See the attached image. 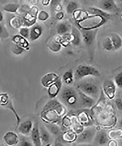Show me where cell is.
Segmentation results:
<instances>
[{
    "label": "cell",
    "instance_id": "cell-1",
    "mask_svg": "<svg viewBox=\"0 0 122 146\" xmlns=\"http://www.w3.org/2000/svg\"><path fill=\"white\" fill-rule=\"evenodd\" d=\"M59 98L64 105L71 108L80 105L78 92L71 87H65L59 94Z\"/></svg>",
    "mask_w": 122,
    "mask_h": 146
},
{
    "label": "cell",
    "instance_id": "cell-2",
    "mask_svg": "<svg viewBox=\"0 0 122 146\" xmlns=\"http://www.w3.org/2000/svg\"><path fill=\"white\" fill-rule=\"evenodd\" d=\"M98 32V29L94 30H80L83 40L87 48L89 49L91 56H93L94 54Z\"/></svg>",
    "mask_w": 122,
    "mask_h": 146
},
{
    "label": "cell",
    "instance_id": "cell-3",
    "mask_svg": "<svg viewBox=\"0 0 122 146\" xmlns=\"http://www.w3.org/2000/svg\"><path fill=\"white\" fill-rule=\"evenodd\" d=\"M100 73L94 66L86 65H81L76 69L74 74L75 79L80 80L87 76H93L99 77Z\"/></svg>",
    "mask_w": 122,
    "mask_h": 146
},
{
    "label": "cell",
    "instance_id": "cell-4",
    "mask_svg": "<svg viewBox=\"0 0 122 146\" xmlns=\"http://www.w3.org/2000/svg\"><path fill=\"white\" fill-rule=\"evenodd\" d=\"M78 90L93 98H97L99 94V88L94 82L84 81L77 85Z\"/></svg>",
    "mask_w": 122,
    "mask_h": 146
},
{
    "label": "cell",
    "instance_id": "cell-5",
    "mask_svg": "<svg viewBox=\"0 0 122 146\" xmlns=\"http://www.w3.org/2000/svg\"><path fill=\"white\" fill-rule=\"evenodd\" d=\"M95 129L93 128L86 129L78 135L76 143L78 144H86L91 142L96 134Z\"/></svg>",
    "mask_w": 122,
    "mask_h": 146
},
{
    "label": "cell",
    "instance_id": "cell-6",
    "mask_svg": "<svg viewBox=\"0 0 122 146\" xmlns=\"http://www.w3.org/2000/svg\"><path fill=\"white\" fill-rule=\"evenodd\" d=\"M116 86L115 83L112 80H107L104 82L103 85V92L110 100H113L115 97Z\"/></svg>",
    "mask_w": 122,
    "mask_h": 146
},
{
    "label": "cell",
    "instance_id": "cell-7",
    "mask_svg": "<svg viewBox=\"0 0 122 146\" xmlns=\"http://www.w3.org/2000/svg\"><path fill=\"white\" fill-rule=\"evenodd\" d=\"M78 90L80 97V105L82 107L89 108L94 105L95 101L94 98L85 94L80 90Z\"/></svg>",
    "mask_w": 122,
    "mask_h": 146
},
{
    "label": "cell",
    "instance_id": "cell-8",
    "mask_svg": "<svg viewBox=\"0 0 122 146\" xmlns=\"http://www.w3.org/2000/svg\"><path fill=\"white\" fill-rule=\"evenodd\" d=\"M31 137L32 143L36 146L41 145V137L39 129V125L38 121H36L33 124V128L31 131Z\"/></svg>",
    "mask_w": 122,
    "mask_h": 146
},
{
    "label": "cell",
    "instance_id": "cell-9",
    "mask_svg": "<svg viewBox=\"0 0 122 146\" xmlns=\"http://www.w3.org/2000/svg\"><path fill=\"white\" fill-rule=\"evenodd\" d=\"M39 129L41 144L44 145H47L51 143L52 141L51 133L46 127L42 125H39Z\"/></svg>",
    "mask_w": 122,
    "mask_h": 146
},
{
    "label": "cell",
    "instance_id": "cell-10",
    "mask_svg": "<svg viewBox=\"0 0 122 146\" xmlns=\"http://www.w3.org/2000/svg\"><path fill=\"white\" fill-rule=\"evenodd\" d=\"M33 124L32 121L27 120L19 124L17 128L18 131L21 135H28L31 132Z\"/></svg>",
    "mask_w": 122,
    "mask_h": 146
},
{
    "label": "cell",
    "instance_id": "cell-11",
    "mask_svg": "<svg viewBox=\"0 0 122 146\" xmlns=\"http://www.w3.org/2000/svg\"><path fill=\"white\" fill-rule=\"evenodd\" d=\"M109 137L107 132L104 130H100L96 133L94 143L99 145H103L108 143Z\"/></svg>",
    "mask_w": 122,
    "mask_h": 146
},
{
    "label": "cell",
    "instance_id": "cell-12",
    "mask_svg": "<svg viewBox=\"0 0 122 146\" xmlns=\"http://www.w3.org/2000/svg\"><path fill=\"white\" fill-rule=\"evenodd\" d=\"M100 9L109 13L116 11L118 7L115 0H102Z\"/></svg>",
    "mask_w": 122,
    "mask_h": 146
},
{
    "label": "cell",
    "instance_id": "cell-13",
    "mask_svg": "<svg viewBox=\"0 0 122 146\" xmlns=\"http://www.w3.org/2000/svg\"><path fill=\"white\" fill-rule=\"evenodd\" d=\"M3 139L5 143L9 146L15 145L19 142L18 135L12 131L6 133L4 136Z\"/></svg>",
    "mask_w": 122,
    "mask_h": 146
},
{
    "label": "cell",
    "instance_id": "cell-14",
    "mask_svg": "<svg viewBox=\"0 0 122 146\" xmlns=\"http://www.w3.org/2000/svg\"><path fill=\"white\" fill-rule=\"evenodd\" d=\"M109 36L112 42L114 51L119 50L122 48V38L120 35L116 33H112Z\"/></svg>",
    "mask_w": 122,
    "mask_h": 146
},
{
    "label": "cell",
    "instance_id": "cell-15",
    "mask_svg": "<svg viewBox=\"0 0 122 146\" xmlns=\"http://www.w3.org/2000/svg\"><path fill=\"white\" fill-rule=\"evenodd\" d=\"M42 27L39 25L33 26L29 31V38L31 41L37 40L42 34Z\"/></svg>",
    "mask_w": 122,
    "mask_h": 146
},
{
    "label": "cell",
    "instance_id": "cell-16",
    "mask_svg": "<svg viewBox=\"0 0 122 146\" xmlns=\"http://www.w3.org/2000/svg\"><path fill=\"white\" fill-rule=\"evenodd\" d=\"M70 30V29L69 25L64 22L60 23L57 28V33L61 36L68 34Z\"/></svg>",
    "mask_w": 122,
    "mask_h": 146
},
{
    "label": "cell",
    "instance_id": "cell-17",
    "mask_svg": "<svg viewBox=\"0 0 122 146\" xmlns=\"http://www.w3.org/2000/svg\"><path fill=\"white\" fill-rule=\"evenodd\" d=\"M90 11L92 13L96 14L101 17L102 18L105 19L106 20L109 19L111 15L109 13L103 11L101 9L96 8H91L90 9Z\"/></svg>",
    "mask_w": 122,
    "mask_h": 146
},
{
    "label": "cell",
    "instance_id": "cell-18",
    "mask_svg": "<svg viewBox=\"0 0 122 146\" xmlns=\"http://www.w3.org/2000/svg\"><path fill=\"white\" fill-rule=\"evenodd\" d=\"M58 76L55 74L54 73H50L45 75L43 78L42 82L44 85L46 86L58 79Z\"/></svg>",
    "mask_w": 122,
    "mask_h": 146
},
{
    "label": "cell",
    "instance_id": "cell-19",
    "mask_svg": "<svg viewBox=\"0 0 122 146\" xmlns=\"http://www.w3.org/2000/svg\"><path fill=\"white\" fill-rule=\"evenodd\" d=\"M102 45L103 49L106 51L111 52L114 51L112 42L109 36L104 39L102 42Z\"/></svg>",
    "mask_w": 122,
    "mask_h": 146
},
{
    "label": "cell",
    "instance_id": "cell-20",
    "mask_svg": "<svg viewBox=\"0 0 122 146\" xmlns=\"http://www.w3.org/2000/svg\"><path fill=\"white\" fill-rule=\"evenodd\" d=\"M14 43L21 46L22 48H27L28 46V43L27 40L23 36H14L13 39Z\"/></svg>",
    "mask_w": 122,
    "mask_h": 146
},
{
    "label": "cell",
    "instance_id": "cell-21",
    "mask_svg": "<svg viewBox=\"0 0 122 146\" xmlns=\"http://www.w3.org/2000/svg\"><path fill=\"white\" fill-rule=\"evenodd\" d=\"M80 33L75 27H73L72 28V34L73 38H72V43L75 45H78L80 44V38L81 37L80 36L81 33Z\"/></svg>",
    "mask_w": 122,
    "mask_h": 146
},
{
    "label": "cell",
    "instance_id": "cell-22",
    "mask_svg": "<svg viewBox=\"0 0 122 146\" xmlns=\"http://www.w3.org/2000/svg\"><path fill=\"white\" fill-rule=\"evenodd\" d=\"M64 82L67 85L72 83L73 81V74L72 70L66 71L64 74L63 77Z\"/></svg>",
    "mask_w": 122,
    "mask_h": 146
},
{
    "label": "cell",
    "instance_id": "cell-23",
    "mask_svg": "<svg viewBox=\"0 0 122 146\" xmlns=\"http://www.w3.org/2000/svg\"><path fill=\"white\" fill-rule=\"evenodd\" d=\"M45 126L52 135H58L60 133V129L56 125L47 124L45 125Z\"/></svg>",
    "mask_w": 122,
    "mask_h": 146
},
{
    "label": "cell",
    "instance_id": "cell-24",
    "mask_svg": "<svg viewBox=\"0 0 122 146\" xmlns=\"http://www.w3.org/2000/svg\"><path fill=\"white\" fill-rule=\"evenodd\" d=\"M109 137L112 139H120L122 138V129L112 130L109 133Z\"/></svg>",
    "mask_w": 122,
    "mask_h": 146
},
{
    "label": "cell",
    "instance_id": "cell-25",
    "mask_svg": "<svg viewBox=\"0 0 122 146\" xmlns=\"http://www.w3.org/2000/svg\"><path fill=\"white\" fill-rule=\"evenodd\" d=\"M10 24L12 28L17 29L21 27V22L19 18L17 17H14L10 19Z\"/></svg>",
    "mask_w": 122,
    "mask_h": 146
},
{
    "label": "cell",
    "instance_id": "cell-26",
    "mask_svg": "<svg viewBox=\"0 0 122 146\" xmlns=\"http://www.w3.org/2000/svg\"><path fill=\"white\" fill-rule=\"evenodd\" d=\"M78 8V5L76 2L71 1L67 5L66 10L68 14H71L76 11Z\"/></svg>",
    "mask_w": 122,
    "mask_h": 146
},
{
    "label": "cell",
    "instance_id": "cell-27",
    "mask_svg": "<svg viewBox=\"0 0 122 146\" xmlns=\"http://www.w3.org/2000/svg\"><path fill=\"white\" fill-rule=\"evenodd\" d=\"M19 5L14 4H8L5 5L4 9L5 11L9 12L10 13H15L17 11L19 8Z\"/></svg>",
    "mask_w": 122,
    "mask_h": 146
},
{
    "label": "cell",
    "instance_id": "cell-28",
    "mask_svg": "<svg viewBox=\"0 0 122 146\" xmlns=\"http://www.w3.org/2000/svg\"><path fill=\"white\" fill-rule=\"evenodd\" d=\"M9 97L7 93L0 94V106L7 105L9 102Z\"/></svg>",
    "mask_w": 122,
    "mask_h": 146
},
{
    "label": "cell",
    "instance_id": "cell-29",
    "mask_svg": "<svg viewBox=\"0 0 122 146\" xmlns=\"http://www.w3.org/2000/svg\"><path fill=\"white\" fill-rule=\"evenodd\" d=\"M114 82L116 86L122 89V72H120L115 76Z\"/></svg>",
    "mask_w": 122,
    "mask_h": 146
},
{
    "label": "cell",
    "instance_id": "cell-30",
    "mask_svg": "<svg viewBox=\"0 0 122 146\" xmlns=\"http://www.w3.org/2000/svg\"><path fill=\"white\" fill-rule=\"evenodd\" d=\"M7 105V108L10 109V110L12 111L13 113H14V114H15V117H16V119L17 121V128L19 126L20 122H21V119L20 118L18 115V114H17L16 111L15 110V109L14 108L13 106L12 102H11V101H9L8 104Z\"/></svg>",
    "mask_w": 122,
    "mask_h": 146
},
{
    "label": "cell",
    "instance_id": "cell-31",
    "mask_svg": "<svg viewBox=\"0 0 122 146\" xmlns=\"http://www.w3.org/2000/svg\"><path fill=\"white\" fill-rule=\"evenodd\" d=\"M13 52L16 55L21 54L24 52V49L19 45H17V44L14 43L13 44L11 48Z\"/></svg>",
    "mask_w": 122,
    "mask_h": 146
},
{
    "label": "cell",
    "instance_id": "cell-32",
    "mask_svg": "<svg viewBox=\"0 0 122 146\" xmlns=\"http://www.w3.org/2000/svg\"><path fill=\"white\" fill-rule=\"evenodd\" d=\"M61 0H51L50 2V7L52 9H57V8H61Z\"/></svg>",
    "mask_w": 122,
    "mask_h": 146
},
{
    "label": "cell",
    "instance_id": "cell-33",
    "mask_svg": "<svg viewBox=\"0 0 122 146\" xmlns=\"http://www.w3.org/2000/svg\"><path fill=\"white\" fill-rule=\"evenodd\" d=\"M30 30L27 28H22L20 31V34L23 37L28 38L29 37Z\"/></svg>",
    "mask_w": 122,
    "mask_h": 146
},
{
    "label": "cell",
    "instance_id": "cell-34",
    "mask_svg": "<svg viewBox=\"0 0 122 146\" xmlns=\"http://www.w3.org/2000/svg\"><path fill=\"white\" fill-rule=\"evenodd\" d=\"M58 89L59 88H58V86L56 84H54L52 87H50L49 90V94L52 96L55 95L58 92Z\"/></svg>",
    "mask_w": 122,
    "mask_h": 146
},
{
    "label": "cell",
    "instance_id": "cell-35",
    "mask_svg": "<svg viewBox=\"0 0 122 146\" xmlns=\"http://www.w3.org/2000/svg\"><path fill=\"white\" fill-rule=\"evenodd\" d=\"M65 138L66 140L69 141H71L75 139V135L72 132H68L65 134Z\"/></svg>",
    "mask_w": 122,
    "mask_h": 146
},
{
    "label": "cell",
    "instance_id": "cell-36",
    "mask_svg": "<svg viewBox=\"0 0 122 146\" xmlns=\"http://www.w3.org/2000/svg\"><path fill=\"white\" fill-rule=\"evenodd\" d=\"M117 108L119 110H122V100L120 98H117L115 101Z\"/></svg>",
    "mask_w": 122,
    "mask_h": 146
},
{
    "label": "cell",
    "instance_id": "cell-37",
    "mask_svg": "<svg viewBox=\"0 0 122 146\" xmlns=\"http://www.w3.org/2000/svg\"><path fill=\"white\" fill-rule=\"evenodd\" d=\"M31 143H30V141H27V139L26 140V139H23V140L22 141L21 145V146H32L33 145Z\"/></svg>",
    "mask_w": 122,
    "mask_h": 146
},
{
    "label": "cell",
    "instance_id": "cell-38",
    "mask_svg": "<svg viewBox=\"0 0 122 146\" xmlns=\"http://www.w3.org/2000/svg\"><path fill=\"white\" fill-rule=\"evenodd\" d=\"M51 0H42L41 1V3L44 6H48L50 3Z\"/></svg>",
    "mask_w": 122,
    "mask_h": 146
},
{
    "label": "cell",
    "instance_id": "cell-39",
    "mask_svg": "<svg viewBox=\"0 0 122 146\" xmlns=\"http://www.w3.org/2000/svg\"><path fill=\"white\" fill-rule=\"evenodd\" d=\"M108 145L109 146H114L117 145V142L115 141L114 140L109 141L107 144H108Z\"/></svg>",
    "mask_w": 122,
    "mask_h": 146
},
{
    "label": "cell",
    "instance_id": "cell-40",
    "mask_svg": "<svg viewBox=\"0 0 122 146\" xmlns=\"http://www.w3.org/2000/svg\"><path fill=\"white\" fill-rule=\"evenodd\" d=\"M3 27L1 23H0V35H1L3 33Z\"/></svg>",
    "mask_w": 122,
    "mask_h": 146
},
{
    "label": "cell",
    "instance_id": "cell-41",
    "mask_svg": "<svg viewBox=\"0 0 122 146\" xmlns=\"http://www.w3.org/2000/svg\"><path fill=\"white\" fill-rule=\"evenodd\" d=\"M3 19V16L2 13L0 12V22L2 21Z\"/></svg>",
    "mask_w": 122,
    "mask_h": 146
},
{
    "label": "cell",
    "instance_id": "cell-42",
    "mask_svg": "<svg viewBox=\"0 0 122 146\" xmlns=\"http://www.w3.org/2000/svg\"><path fill=\"white\" fill-rule=\"evenodd\" d=\"M97 1V0H84V1H85V2H93V1Z\"/></svg>",
    "mask_w": 122,
    "mask_h": 146
},
{
    "label": "cell",
    "instance_id": "cell-43",
    "mask_svg": "<svg viewBox=\"0 0 122 146\" xmlns=\"http://www.w3.org/2000/svg\"><path fill=\"white\" fill-rule=\"evenodd\" d=\"M119 126H120L121 128L122 129V119L120 121V124H119Z\"/></svg>",
    "mask_w": 122,
    "mask_h": 146
},
{
    "label": "cell",
    "instance_id": "cell-44",
    "mask_svg": "<svg viewBox=\"0 0 122 146\" xmlns=\"http://www.w3.org/2000/svg\"><path fill=\"white\" fill-rule=\"evenodd\" d=\"M118 1H120V2H122V0H118Z\"/></svg>",
    "mask_w": 122,
    "mask_h": 146
}]
</instances>
